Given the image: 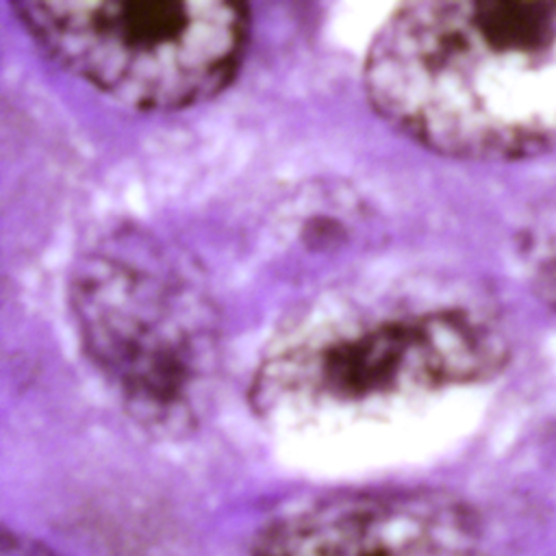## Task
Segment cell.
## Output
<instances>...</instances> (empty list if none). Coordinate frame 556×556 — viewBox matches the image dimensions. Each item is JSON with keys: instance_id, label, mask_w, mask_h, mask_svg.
Listing matches in <instances>:
<instances>
[{"instance_id": "obj_1", "label": "cell", "mask_w": 556, "mask_h": 556, "mask_svg": "<svg viewBox=\"0 0 556 556\" xmlns=\"http://www.w3.org/2000/svg\"><path fill=\"white\" fill-rule=\"evenodd\" d=\"M363 89L378 117L450 159L556 148V2L426 0L376 30Z\"/></svg>"}, {"instance_id": "obj_2", "label": "cell", "mask_w": 556, "mask_h": 556, "mask_svg": "<svg viewBox=\"0 0 556 556\" xmlns=\"http://www.w3.org/2000/svg\"><path fill=\"white\" fill-rule=\"evenodd\" d=\"M70 308L80 343L130 417L154 434L202 419L219 367L215 306L195 267L143 232L76 261Z\"/></svg>"}, {"instance_id": "obj_3", "label": "cell", "mask_w": 556, "mask_h": 556, "mask_svg": "<svg viewBox=\"0 0 556 556\" xmlns=\"http://www.w3.org/2000/svg\"><path fill=\"white\" fill-rule=\"evenodd\" d=\"M508 343L486 313L463 304L406 306L302 332L261 363L252 404L263 417L324 413L484 382Z\"/></svg>"}, {"instance_id": "obj_4", "label": "cell", "mask_w": 556, "mask_h": 556, "mask_svg": "<svg viewBox=\"0 0 556 556\" xmlns=\"http://www.w3.org/2000/svg\"><path fill=\"white\" fill-rule=\"evenodd\" d=\"M17 24L59 67L143 113L219 96L250 37L245 4L213 0L11 2Z\"/></svg>"}, {"instance_id": "obj_5", "label": "cell", "mask_w": 556, "mask_h": 556, "mask_svg": "<svg viewBox=\"0 0 556 556\" xmlns=\"http://www.w3.org/2000/svg\"><path fill=\"white\" fill-rule=\"evenodd\" d=\"M250 556H489L478 513L443 489L341 491L269 519Z\"/></svg>"}, {"instance_id": "obj_6", "label": "cell", "mask_w": 556, "mask_h": 556, "mask_svg": "<svg viewBox=\"0 0 556 556\" xmlns=\"http://www.w3.org/2000/svg\"><path fill=\"white\" fill-rule=\"evenodd\" d=\"M523 250L534 291L556 308V211L530 228Z\"/></svg>"}, {"instance_id": "obj_7", "label": "cell", "mask_w": 556, "mask_h": 556, "mask_svg": "<svg viewBox=\"0 0 556 556\" xmlns=\"http://www.w3.org/2000/svg\"><path fill=\"white\" fill-rule=\"evenodd\" d=\"M0 556H59V554L46 547L43 543H39L37 539H28V536L4 530Z\"/></svg>"}]
</instances>
